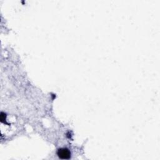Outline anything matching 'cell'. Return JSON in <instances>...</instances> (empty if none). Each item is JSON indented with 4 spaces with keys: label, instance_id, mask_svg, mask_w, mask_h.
Here are the masks:
<instances>
[{
    "label": "cell",
    "instance_id": "6da1fadb",
    "mask_svg": "<svg viewBox=\"0 0 160 160\" xmlns=\"http://www.w3.org/2000/svg\"><path fill=\"white\" fill-rule=\"evenodd\" d=\"M57 154L58 157L62 159H68L71 157V153L68 149L61 148L58 150Z\"/></svg>",
    "mask_w": 160,
    "mask_h": 160
}]
</instances>
